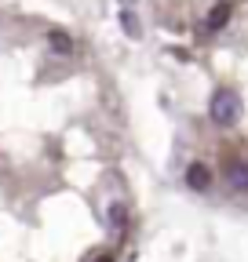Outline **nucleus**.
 <instances>
[{
  "label": "nucleus",
  "mask_w": 248,
  "mask_h": 262,
  "mask_svg": "<svg viewBox=\"0 0 248 262\" xmlns=\"http://www.w3.org/2000/svg\"><path fill=\"white\" fill-rule=\"evenodd\" d=\"M237 117H241V95L234 88H219L212 95V120L230 127V124H237Z\"/></svg>",
  "instance_id": "obj_1"
},
{
  "label": "nucleus",
  "mask_w": 248,
  "mask_h": 262,
  "mask_svg": "<svg viewBox=\"0 0 248 262\" xmlns=\"http://www.w3.org/2000/svg\"><path fill=\"white\" fill-rule=\"evenodd\" d=\"M186 186L197 189V193H208V189H212V168H208V164H201V160H194L190 168H186Z\"/></svg>",
  "instance_id": "obj_2"
},
{
  "label": "nucleus",
  "mask_w": 248,
  "mask_h": 262,
  "mask_svg": "<svg viewBox=\"0 0 248 262\" xmlns=\"http://www.w3.org/2000/svg\"><path fill=\"white\" fill-rule=\"evenodd\" d=\"M48 48H51L55 55H62V58H66V55H73V51H77V44H73V37H70V33H62V29H51V33H48Z\"/></svg>",
  "instance_id": "obj_3"
},
{
  "label": "nucleus",
  "mask_w": 248,
  "mask_h": 262,
  "mask_svg": "<svg viewBox=\"0 0 248 262\" xmlns=\"http://www.w3.org/2000/svg\"><path fill=\"white\" fill-rule=\"evenodd\" d=\"M226 22H230V4H215V8L208 11V18H204V26H208L212 33H215V29H223Z\"/></svg>",
  "instance_id": "obj_4"
},
{
  "label": "nucleus",
  "mask_w": 248,
  "mask_h": 262,
  "mask_svg": "<svg viewBox=\"0 0 248 262\" xmlns=\"http://www.w3.org/2000/svg\"><path fill=\"white\" fill-rule=\"evenodd\" d=\"M226 179H230V186L248 189V164H244V160H234L230 168H226Z\"/></svg>",
  "instance_id": "obj_5"
},
{
  "label": "nucleus",
  "mask_w": 248,
  "mask_h": 262,
  "mask_svg": "<svg viewBox=\"0 0 248 262\" xmlns=\"http://www.w3.org/2000/svg\"><path fill=\"white\" fill-rule=\"evenodd\" d=\"M120 26H124V33H128V37H139V33H142V29H139V18H135L128 8L120 11Z\"/></svg>",
  "instance_id": "obj_6"
},
{
  "label": "nucleus",
  "mask_w": 248,
  "mask_h": 262,
  "mask_svg": "<svg viewBox=\"0 0 248 262\" xmlns=\"http://www.w3.org/2000/svg\"><path fill=\"white\" fill-rule=\"evenodd\" d=\"M110 219H113V229H124V208L120 204H110Z\"/></svg>",
  "instance_id": "obj_7"
},
{
  "label": "nucleus",
  "mask_w": 248,
  "mask_h": 262,
  "mask_svg": "<svg viewBox=\"0 0 248 262\" xmlns=\"http://www.w3.org/2000/svg\"><path fill=\"white\" fill-rule=\"evenodd\" d=\"M95 262H113V255H110V251H106V255H99V258H95Z\"/></svg>",
  "instance_id": "obj_8"
}]
</instances>
